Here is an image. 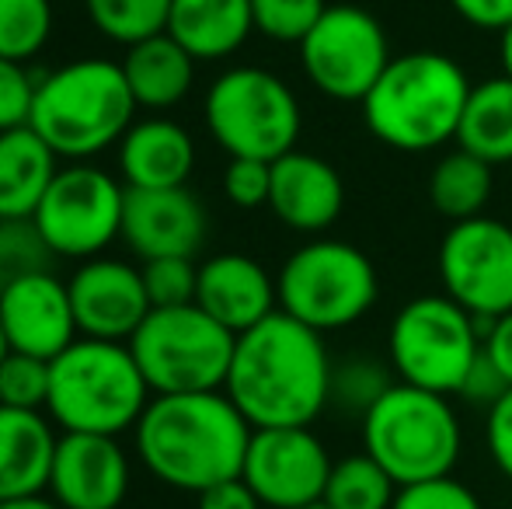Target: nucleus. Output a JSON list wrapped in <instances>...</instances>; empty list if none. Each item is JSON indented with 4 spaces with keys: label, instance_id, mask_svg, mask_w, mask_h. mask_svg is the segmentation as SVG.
I'll return each instance as SVG.
<instances>
[{
    "label": "nucleus",
    "instance_id": "8",
    "mask_svg": "<svg viewBox=\"0 0 512 509\" xmlns=\"http://www.w3.org/2000/svg\"><path fill=\"white\" fill-rule=\"evenodd\" d=\"M154 394L223 391L237 335L199 304L154 307L126 342Z\"/></svg>",
    "mask_w": 512,
    "mask_h": 509
},
{
    "label": "nucleus",
    "instance_id": "25",
    "mask_svg": "<svg viewBox=\"0 0 512 509\" xmlns=\"http://www.w3.org/2000/svg\"><path fill=\"white\" fill-rule=\"evenodd\" d=\"M56 171L53 147L32 126L0 133V220L35 217Z\"/></svg>",
    "mask_w": 512,
    "mask_h": 509
},
{
    "label": "nucleus",
    "instance_id": "47",
    "mask_svg": "<svg viewBox=\"0 0 512 509\" xmlns=\"http://www.w3.org/2000/svg\"><path fill=\"white\" fill-rule=\"evenodd\" d=\"M304 509H331V506H324V503H314V506H304Z\"/></svg>",
    "mask_w": 512,
    "mask_h": 509
},
{
    "label": "nucleus",
    "instance_id": "36",
    "mask_svg": "<svg viewBox=\"0 0 512 509\" xmlns=\"http://www.w3.org/2000/svg\"><path fill=\"white\" fill-rule=\"evenodd\" d=\"M391 509H485L471 485L457 482L453 475L429 478V482L401 485Z\"/></svg>",
    "mask_w": 512,
    "mask_h": 509
},
{
    "label": "nucleus",
    "instance_id": "39",
    "mask_svg": "<svg viewBox=\"0 0 512 509\" xmlns=\"http://www.w3.org/2000/svg\"><path fill=\"white\" fill-rule=\"evenodd\" d=\"M485 443L495 468L512 482V387L488 408L485 419Z\"/></svg>",
    "mask_w": 512,
    "mask_h": 509
},
{
    "label": "nucleus",
    "instance_id": "7",
    "mask_svg": "<svg viewBox=\"0 0 512 509\" xmlns=\"http://www.w3.org/2000/svg\"><path fill=\"white\" fill-rule=\"evenodd\" d=\"M276 293L279 311L324 335L363 321L380 297V279L370 255L356 245L314 238L283 262Z\"/></svg>",
    "mask_w": 512,
    "mask_h": 509
},
{
    "label": "nucleus",
    "instance_id": "46",
    "mask_svg": "<svg viewBox=\"0 0 512 509\" xmlns=\"http://www.w3.org/2000/svg\"><path fill=\"white\" fill-rule=\"evenodd\" d=\"M7 353H11V346H7V335H4V328H0V363L7 360Z\"/></svg>",
    "mask_w": 512,
    "mask_h": 509
},
{
    "label": "nucleus",
    "instance_id": "43",
    "mask_svg": "<svg viewBox=\"0 0 512 509\" xmlns=\"http://www.w3.org/2000/svg\"><path fill=\"white\" fill-rule=\"evenodd\" d=\"M199 509H262V499L251 492L244 478H230V482L199 492Z\"/></svg>",
    "mask_w": 512,
    "mask_h": 509
},
{
    "label": "nucleus",
    "instance_id": "40",
    "mask_svg": "<svg viewBox=\"0 0 512 509\" xmlns=\"http://www.w3.org/2000/svg\"><path fill=\"white\" fill-rule=\"evenodd\" d=\"M509 391V381L499 374V367H495L492 360L485 356V349L478 353V360L471 363V370H467L464 384H460L457 398H464L467 405H481V408H492L495 401L502 398V394Z\"/></svg>",
    "mask_w": 512,
    "mask_h": 509
},
{
    "label": "nucleus",
    "instance_id": "9",
    "mask_svg": "<svg viewBox=\"0 0 512 509\" xmlns=\"http://www.w3.org/2000/svg\"><path fill=\"white\" fill-rule=\"evenodd\" d=\"M206 129L230 157L279 161L297 150L300 102L293 88L262 67H230L209 84L203 98Z\"/></svg>",
    "mask_w": 512,
    "mask_h": 509
},
{
    "label": "nucleus",
    "instance_id": "31",
    "mask_svg": "<svg viewBox=\"0 0 512 509\" xmlns=\"http://www.w3.org/2000/svg\"><path fill=\"white\" fill-rule=\"evenodd\" d=\"M394 381L391 360H377V356H349L331 370V401L345 412L366 415L380 398H384Z\"/></svg>",
    "mask_w": 512,
    "mask_h": 509
},
{
    "label": "nucleus",
    "instance_id": "10",
    "mask_svg": "<svg viewBox=\"0 0 512 509\" xmlns=\"http://www.w3.org/2000/svg\"><path fill=\"white\" fill-rule=\"evenodd\" d=\"M481 353L478 318L446 293L408 300L391 321L387 360L398 381L436 394H457Z\"/></svg>",
    "mask_w": 512,
    "mask_h": 509
},
{
    "label": "nucleus",
    "instance_id": "26",
    "mask_svg": "<svg viewBox=\"0 0 512 509\" xmlns=\"http://www.w3.org/2000/svg\"><path fill=\"white\" fill-rule=\"evenodd\" d=\"M457 147L495 164L512 161V81L488 77L474 84L464 105V119L457 129Z\"/></svg>",
    "mask_w": 512,
    "mask_h": 509
},
{
    "label": "nucleus",
    "instance_id": "13",
    "mask_svg": "<svg viewBox=\"0 0 512 509\" xmlns=\"http://www.w3.org/2000/svg\"><path fill=\"white\" fill-rule=\"evenodd\" d=\"M439 283L478 321L512 311V224L495 217L460 220L439 241Z\"/></svg>",
    "mask_w": 512,
    "mask_h": 509
},
{
    "label": "nucleus",
    "instance_id": "49",
    "mask_svg": "<svg viewBox=\"0 0 512 509\" xmlns=\"http://www.w3.org/2000/svg\"><path fill=\"white\" fill-rule=\"evenodd\" d=\"M509 175H512V161H509Z\"/></svg>",
    "mask_w": 512,
    "mask_h": 509
},
{
    "label": "nucleus",
    "instance_id": "38",
    "mask_svg": "<svg viewBox=\"0 0 512 509\" xmlns=\"http://www.w3.org/2000/svg\"><path fill=\"white\" fill-rule=\"evenodd\" d=\"M35 77L28 74L25 63H14L0 56V133L28 126L35 102Z\"/></svg>",
    "mask_w": 512,
    "mask_h": 509
},
{
    "label": "nucleus",
    "instance_id": "17",
    "mask_svg": "<svg viewBox=\"0 0 512 509\" xmlns=\"http://www.w3.org/2000/svg\"><path fill=\"white\" fill-rule=\"evenodd\" d=\"M129 492V457L119 436L63 433L56 443L49 496L63 509H119Z\"/></svg>",
    "mask_w": 512,
    "mask_h": 509
},
{
    "label": "nucleus",
    "instance_id": "18",
    "mask_svg": "<svg viewBox=\"0 0 512 509\" xmlns=\"http://www.w3.org/2000/svg\"><path fill=\"white\" fill-rule=\"evenodd\" d=\"M209 217L189 185L178 189H126L122 210V241L150 258H192L206 241Z\"/></svg>",
    "mask_w": 512,
    "mask_h": 509
},
{
    "label": "nucleus",
    "instance_id": "35",
    "mask_svg": "<svg viewBox=\"0 0 512 509\" xmlns=\"http://www.w3.org/2000/svg\"><path fill=\"white\" fill-rule=\"evenodd\" d=\"M53 248L39 234L32 217L25 220H0V269L4 276H21V272H49Z\"/></svg>",
    "mask_w": 512,
    "mask_h": 509
},
{
    "label": "nucleus",
    "instance_id": "44",
    "mask_svg": "<svg viewBox=\"0 0 512 509\" xmlns=\"http://www.w3.org/2000/svg\"><path fill=\"white\" fill-rule=\"evenodd\" d=\"M0 509H63V506L46 496H25V499H7V503H0Z\"/></svg>",
    "mask_w": 512,
    "mask_h": 509
},
{
    "label": "nucleus",
    "instance_id": "41",
    "mask_svg": "<svg viewBox=\"0 0 512 509\" xmlns=\"http://www.w3.org/2000/svg\"><path fill=\"white\" fill-rule=\"evenodd\" d=\"M450 7L481 32H502L512 25V0H450Z\"/></svg>",
    "mask_w": 512,
    "mask_h": 509
},
{
    "label": "nucleus",
    "instance_id": "19",
    "mask_svg": "<svg viewBox=\"0 0 512 509\" xmlns=\"http://www.w3.org/2000/svg\"><path fill=\"white\" fill-rule=\"evenodd\" d=\"M269 210L297 234H324L345 210V185L335 164L307 150L272 161Z\"/></svg>",
    "mask_w": 512,
    "mask_h": 509
},
{
    "label": "nucleus",
    "instance_id": "16",
    "mask_svg": "<svg viewBox=\"0 0 512 509\" xmlns=\"http://www.w3.org/2000/svg\"><path fill=\"white\" fill-rule=\"evenodd\" d=\"M0 328L11 353L56 360L77 342V318L70 290L53 272H21L0 286Z\"/></svg>",
    "mask_w": 512,
    "mask_h": 509
},
{
    "label": "nucleus",
    "instance_id": "11",
    "mask_svg": "<svg viewBox=\"0 0 512 509\" xmlns=\"http://www.w3.org/2000/svg\"><path fill=\"white\" fill-rule=\"evenodd\" d=\"M126 185L91 161H74L56 171L53 185L35 210V227L56 258H98L122 238Z\"/></svg>",
    "mask_w": 512,
    "mask_h": 509
},
{
    "label": "nucleus",
    "instance_id": "37",
    "mask_svg": "<svg viewBox=\"0 0 512 509\" xmlns=\"http://www.w3.org/2000/svg\"><path fill=\"white\" fill-rule=\"evenodd\" d=\"M272 192V161H255V157H230L223 171V196L241 210H258L269 206Z\"/></svg>",
    "mask_w": 512,
    "mask_h": 509
},
{
    "label": "nucleus",
    "instance_id": "32",
    "mask_svg": "<svg viewBox=\"0 0 512 509\" xmlns=\"http://www.w3.org/2000/svg\"><path fill=\"white\" fill-rule=\"evenodd\" d=\"M324 11L328 0H251L255 32L283 46H300Z\"/></svg>",
    "mask_w": 512,
    "mask_h": 509
},
{
    "label": "nucleus",
    "instance_id": "34",
    "mask_svg": "<svg viewBox=\"0 0 512 509\" xmlns=\"http://www.w3.org/2000/svg\"><path fill=\"white\" fill-rule=\"evenodd\" d=\"M143 283H147L150 307H182L196 304L199 265L192 258H150L143 262Z\"/></svg>",
    "mask_w": 512,
    "mask_h": 509
},
{
    "label": "nucleus",
    "instance_id": "45",
    "mask_svg": "<svg viewBox=\"0 0 512 509\" xmlns=\"http://www.w3.org/2000/svg\"><path fill=\"white\" fill-rule=\"evenodd\" d=\"M499 63H502V77L512 81V25L499 32Z\"/></svg>",
    "mask_w": 512,
    "mask_h": 509
},
{
    "label": "nucleus",
    "instance_id": "6",
    "mask_svg": "<svg viewBox=\"0 0 512 509\" xmlns=\"http://www.w3.org/2000/svg\"><path fill=\"white\" fill-rule=\"evenodd\" d=\"M363 450L398 485L453 475L464 433L450 394L398 381L363 415Z\"/></svg>",
    "mask_w": 512,
    "mask_h": 509
},
{
    "label": "nucleus",
    "instance_id": "24",
    "mask_svg": "<svg viewBox=\"0 0 512 509\" xmlns=\"http://www.w3.org/2000/svg\"><path fill=\"white\" fill-rule=\"evenodd\" d=\"M122 74L140 109L164 112L189 98L196 84V60L168 32H161L126 49Z\"/></svg>",
    "mask_w": 512,
    "mask_h": 509
},
{
    "label": "nucleus",
    "instance_id": "48",
    "mask_svg": "<svg viewBox=\"0 0 512 509\" xmlns=\"http://www.w3.org/2000/svg\"><path fill=\"white\" fill-rule=\"evenodd\" d=\"M4 279H7V276H4V269H0V286H4Z\"/></svg>",
    "mask_w": 512,
    "mask_h": 509
},
{
    "label": "nucleus",
    "instance_id": "27",
    "mask_svg": "<svg viewBox=\"0 0 512 509\" xmlns=\"http://www.w3.org/2000/svg\"><path fill=\"white\" fill-rule=\"evenodd\" d=\"M492 189H495L492 164L474 157L471 150H464V147L439 157L429 175V203L436 206V213H443L450 224L485 217Z\"/></svg>",
    "mask_w": 512,
    "mask_h": 509
},
{
    "label": "nucleus",
    "instance_id": "28",
    "mask_svg": "<svg viewBox=\"0 0 512 509\" xmlns=\"http://www.w3.org/2000/svg\"><path fill=\"white\" fill-rule=\"evenodd\" d=\"M398 489L401 485L363 450L335 461L321 503L331 509H391Z\"/></svg>",
    "mask_w": 512,
    "mask_h": 509
},
{
    "label": "nucleus",
    "instance_id": "42",
    "mask_svg": "<svg viewBox=\"0 0 512 509\" xmlns=\"http://www.w3.org/2000/svg\"><path fill=\"white\" fill-rule=\"evenodd\" d=\"M481 349H485V356L499 367V374L506 377L512 387V311L502 314V318L485 321Z\"/></svg>",
    "mask_w": 512,
    "mask_h": 509
},
{
    "label": "nucleus",
    "instance_id": "12",
    "mask_svg": "<svg viewBox=\"0 0 512 509\" xmlns=\"http://www.w3.org/2000/svg\"><path fill=\"white\" fill-rule=\"evenodd\" d=\"M391 60L384 25L356 4H328L321 21L300 42V67L307 81L335 102L363 105Z\"/></svg>",
    "mask_w": 512,
    "mask_h": 509
},
{
    "label": "nucleus",
    "instance_id": "20",
    "mask_svg": "<svg viewBox=\"0 0 512 509\" xmlns=\"http://www.w3.org/2000/svg\"><path fill=\"white\" fill-rule=\"evenodd\" d=\"M196 304L203 307L209 318L220 321L223 328L241 335L279 311L276 279L251 255L241 252L213 255L199 265Z\"/></svg>",
    "mask_w": 512,
    "mask_h": 509
},
{
    "label": "nucleus",
    "instance_id": "5",
    "mask_svg": "<svg viewBox=\"0 0 512 509\" xmlns=\"http://www.w3.org/2000/svg\"><path fill=\"white\" fill-rule=\"evenodd\" d=\"M150 405V384L126 342L77 339L49 360V419L63 433L119 436L136 429Z\"/></svg>",
    "mask_w": 512,
    "mask_h": 509
},
{
    "label": "nucleus",
    "instance_id": "33",
    "mask_svg": "<svg viewBox=\"0 0 512 509\" xmlns=\"http://www.w3.org/2000/svg\"><path fill=\"white\" fill-rule=\"evenodd\" d=\"M49 401V360L28 353H7L0 363V405L46 408Z\"/></svg>",
    "mask_w": 512,
    "mask_h": 509
},
{
    "label": "nucleus",
    "instance_id": "29",
    "mask_svg": "<svg viewBox=\"0 0 512 509\" xmlns=\"http://www.w3.org/2000/svg\"><path fill=\"white\" fill-rule=\"evenodd\" d=\"M84 11L105 39L129 49L168 32L171 0H84Z\"/></svg>",
    "mask_w": 512,
    "mask_h": 509
},
{
    "label": "nucleus",
    "instance_id": "15",
    "mask_svg": "<svg viewBox=\"0 0 512 509\" xmlns=\"http://www.w3.org/2000/svg\"><path fill=\"white\" fill-rule=\"evenodd\" d=\"M77 332L84 339L129 342L154 311L143 283V269L122 258H88L67 279Z\"/></svg>",
    "mask_w": 512,
    "mask_h": 509
},
{
    "label": "nucleus",
    "instance_id": "4",
    "mask_svg": "<svg viewBox=\"0 0 512 509\" xmlns=\"http://www.w3.org/2000/svg\"><path fill=\"white\" fill-rule=\"evenodd\" d=\"M136 109L140 105L129 91L122 63L84 56L49 70L35 84L28 126L53 147L56 157L91 161L108 147H119Z\"/></svg>",
    "mask_w": 512,
    "mask_h": 509
},
{
    "label": "nucleus",
    "instance_id": "22",
    "mask_svg": "<svg viewBox=\"0 0 512 509\" xmlns=\"http://www.w3.org/2000/svg\"><path fill=\"white\" fill-rule=\"evenodd\" d=\"M56 443L60 436L42 412L0 405V503L49 489Z\"/></svg>",
    "mask_w": 512,
    "mask_h": 509
},
{
    "label": "nucleus",
    "instance_id": "50",
    "mask_svg": "<svg viewBox=\"0 0 512 509\" xmlns=\"http://www.w3.org/2000/svg\"><path fill=\"white\" fill-rule=\"evenodd\" d=\"M509 509H512V506H509Z\"/></svg>",
    "mask_w": 512,
    "mask_h": 509
},
{
    "label": "nucleus",
    "instance_id": "21",
    "mask_svg": "<svg viewBox=\"0 0 512 509\" xmlns=\"http://www.w3.org/2000/svg\"><path fill=\"white\" fill-rule=\"evenodd\" d=\"M196 168V140L175 119H140L119 140V175L126 189H178Z\"/></svg>",
    "mask_w": 512,
    "mask_h": 509
},
{
    "label": "nucleus",
    "instance_id": "2",
    "mask_svg": "<svg viewBox=\"0 0 512 509\" xmlns=\"http://www.w3.org/2000/svg\"><path fill=\"white\" fill-rule=\"evenodd\" d=\"M251 433L227 391L157 394L136 422V454L157 482L199 496L241 478Z\"/></svg>",
    "mask_w": 512,
    "mask_h": 509
},
{
    "label": "nucleus",
    "instance_id": "30",
    "mask_svg": "<svg viewBox=\"0 0 512 509\" xmlns=\"http://www.w3.org/2000/svg\"><path fill=\"white\" fill-rule=\"evenodd\" d=\"M53 35L49 0H0V56L25 63L46 49Z\"/></svg>",
    "mask_w": 512,
    "mask_h": 509
},
{
    "label": "nucleus",
    "instance_id": "1",
    "mask_svg": "<svg viewBox=\"0 0 512 509\" xmlns=\"http://www.w3.org/2000/svg\"><path fill=\"white\" fill-rule=\"evenodd\" d=\"M331 370L321 332L276 311L237 335L223 391L251 429L310 426L331 401Z\"/></svg>",
    "mask_w": 512,
    "mask_h": 509
},
{
    "label": "nucleus",
    "instance_id": "14",
    "mask_svg": "<svg viewBox=\"0 0 512 509\" xmlns=\"http://www.w3.org/2000/svg\"><path fill=\"white\" fill-rule=\"evenodd\" d=\"M331 468L335 461L310 426H276L251 433L241 478L262 506L304 509L324 499Z\"/></svg>",
    "mask_w": 512,
    "mask_h": 509
},
{
    "label": "nucleus",
    "instance_id": "3",
    "mask_svg": "<svg viewBox=\"0 0 512 509\" xmlns=\"http://www.w3.org/2000/svg\"><path fill=\"white\" fill-rule=\"evenodd\" d=\"M471 88L464 67L446 53L418 49L394 56L363 98L366 129L405 154L436 150L457 140Z\"/></svg>",
    "mask_w": 512,
    "mask_h": 509
},
{
    "label": "nucleus",
    "instance_id": "23",
    "mask_svg": "<svg viewBox=\"0 0 512 509\" xmlns=\"http://www.w3.org/2000/svg\"><path fill=\"white\" fill-rule=\"evenodd\" d=\"M255 32L251 0H171L168 35L196 63L227 60Z\"/></svg>",
    "mask_w": 512,
    "mask_h": 509
}]
</instances>
